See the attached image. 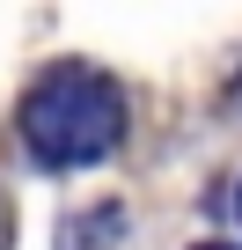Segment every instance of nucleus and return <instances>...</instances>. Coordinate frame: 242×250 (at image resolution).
I'll list each match as a JSON object with an SVG mask.
<instances>
[{
	"mask_svg": "<svg viewBox=\"0 0 242 250\" xmlns=\"http://www.w3.org/2000/svg\"><path fill=\"white\" fill-rule=\"evenodd\" d=\"M15 125H22V147L44 169H81V162L117 147V133H125V96L95 66H52L22 96Z\"/></svg>",
	"mask_w": 242,
	"mask_h": 250,
	"instance_id": "f257e3e1",
	"label": "nucleus"
},
{
	"mask_svg": "<svg viewBox=\"0 0 242 250\" xmlns=\"http://www.w3.org/2000/svg\"><path fill=\"white\" fill-rule=\"evenodd\" d=\"M235 213H242V191H235Z\"/></svg>",
	"mask_w": 242,
	"mask_h": 250,
	"instance_id": "7ed1b4c3",
	"label": "nucleus"
},
{
	"mask_svg": "<svg viewBox=\"0 0 242 250\" xmlns=\"http://www.w3.org/2000/svg\"><path fill=\"white\" fill-rule=\"evenodd\" d=\"M198 250H227V243H198Z\"/></svg>",
	"mask_w": 242,
	"mask_h": 250,
	"instance_id": "f03ea898",
	"label": "nucleus"
}]
</instances>
